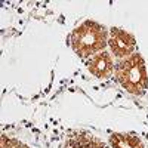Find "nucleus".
I'll use <instances>...</instances> for the list:
<instances>
[{
  "mask_svg": "<svg viewBox=\"0 0 148 148\" xmlns=\"http://www.w3.org/2000/svg\"><path fill=\"white\" fill-rule=\"evenodd\" d=\"M73 49L80 56H93L107 45V33L102 25L93 21L83 22L71 36Z\"/></svg>",
  "mask_w": 148,
  "mask_h": 148,
  "instance_id": "1",
  "label": "nucleus"
},
{
  "mask_svg": "<svg viewBox=\"0 0 148 148\" xmlns=\"http://www.w3.org/2000/svg\"><path fill=\"white\" fill-rule=\"evenodd\" d=\"M116 76L120 84L130 93H141L148 86L145 62L139 53H132L117 65Z\"/></svg>",
  "mask_w": 148,
  "mask_h": 148,
  "instance_id": "2",
  "label": "nucleus"
},
{
  "mask_svg": "<svg viewBox=\"0 0 148 148\" xmlns=\"http://www.w3.org/2000/svg\"><path fill=\"white\" fill-rule=\"evenodd\" d=\"M110 47L114 55L117 56H130L135 53V47H136V42H135L133 36L129 34L125 30L120 28H113L110 37Z\"/></svg>",
  "mask_w": 148,
  "mask_h": 148,
  "instance_id": "3",
  "label": "nucleus"
},
{
  "mask_svg": "<svg viewBox=\"0 0 148 148\" xmlns=\"http://www.w3.org/2000/svg\"><path fill=\"white\" fill-rule=\"evenodd\" d=\"M89 71L96 77H107L113 71V56L108 52H99L93 55L88 62Z\"/></svg>",
  "mask_w": 148,
  "mask_h": 148,
  "instance_id": "4",
  "label": "nucleus"
},
{
  "mask_svg": "<svg viewBox=\"0 0 148 148\" xmlns=\"http://www.w3.org/2000/svg\"><path fill=\"white\" fill-rule=\"evenodd\" d=\"M111 144L114 148H142L139 139L130 135H114L111 136Z\"/></svg>",
  "mask_w": 148,
  "mask_h": 148,
  "instance_id": "5",
  "label": "nucleus"
}]
</instances>
